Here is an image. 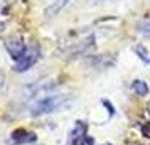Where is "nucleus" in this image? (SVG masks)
Masks as SVG:
<instances>
[{
  "instance_id": "5",
  "label": "nucleus",
  "mask_w": 150,
  "mask_h": 145,
  "mask_svg": "<svg viewBox=\"0 0 150 145\" xmlns=\"http://www.w3.org/2000/svg\"><path fill=\"white\" fill-rule=\"evenodd\" d=\"M35 135L32 132L27 130H17L12 133V138H10V144H29V142H34Z\"/></svg>"
},
{
  "instance_id": "4",
  "label": "nucleus",
  "mask_w": 150,
  "mask_h": 145,
  "mask_svg": "<svg viewBox=\"0 0 150 145\" xmlns=\"http://www.w3.org/2000/svg\"><path fill=\"white\" fill-rule=\"evenodd\" d=\"M84 137H86V125L83 123V122H78L74 125V128L71 130V133H69L68 145H78V142Z\"/></svg>"
},
{
  "instance_id": "3",
  "label": "nucleus",
  "mask_w": 150,
  "mask_h": 145,
  "mask_svg": "<svg viewBox=\"0 0 150 145\" xmlns=\"http://www.w3.org/2000/svg\"><path fill=\"white\" fill-rule=\"evenodd\" d=\"M5 49H7V52L10 54V57H12V59H15V61H19L22 56H24V52L27 51V47H25V42L22 41L21 37L8 39V41L5 42Z\"/></svg>"
},
{
  "instance_id": "6",
  "label": "nucleus",
  "mask_w": 150,
  "mask_h": 145,
  "mask_svg": "<svg viewBox=\"0 0 150 145\" xmlns=\"http://www.w3.org/2000/svg\"><path fill=\"white\" fill-rule=\"evenodd\" d=\"M68 4H69V0H52V2H51V5L47 7V10H46L47 17H52V15H56L62 7H64V5H68Z\"/></svg>"
},
{
  "instance_id": "10",
  "label": "nucleus",
  "mask_w": 150,
  "mask_h": 145,
  "mask_svg": "<svg viewBox=\"0 0 150 145\" xmlns=\"http://www.w3.org/2000/svg\"><path fill=\"white\" fill-rule=\"evenodd\" d=\"M78 145H95V140L91 137H84V138H81L79 142H78Z\"/></svg>"
},
{
  "instance_id": "8",
  "label": "nucleus",
  "mask_w": 150,
  "mask_h": 145,
  "mask_svg": "<svg viewBox=\"0 0 150 145\" xmlns=\"http://www.w3.org/2000/svg\"><path fill=\"white\" fill-rule=\"evenodd\" d=\"M137 30L143 35H150V19H142L137 22Z\"/></svg>"
},
{
  "instance_id": "7",
  "label": "nucleus",
  "mask_w": 150,
  "mask_h": 145,
  "mask_svg": "<svg viewBox=\"0 0 150 145\" xmlns=\"http://www.w3.org/2000/svg\"><path fill=\"white\" fill-rule=\"evenodd\" d=\"M132 88L135 91L138 96H147L149 95V84L142 81V79H135L133 83H132Z\"/></svg>"
},
{
  "instance_id": "9",
  "label": "nucleus",
  "mask_w": 150,
  "mask_h": 145,
  "mask_svg": "<svg viewBox=\"0 0 150 145\" xmlns=\"http://www.w3.org/2000/svg\"><path fill=\"white\" fill-rule=\"evenodd\" d=\"M135 52L138 54V57L142 59V61H145V62H150V57H149V51L143 47V46H137L135 47Z\"/></svg>"
},
{
  "instance_id": "11",
  "label": "nucleus",
  "mask_w": 150,
  "mask_h": 145,
  "mask_svg": "<svg viewBox=\"0 0 150 145\" xmlns=\"http://www.w3.org/2000/svg\"><path fill=\"white\" fill-rule=\"evenodd\" d=\"M149 111H150V103H149Z\"/></svg>"
},
{
  "instance_id": "1",
  "label": "nucleus",
  "mask_w": 150,
  "mask_h": 145,
  "mask_svg": "<svg viewBox=\"0 0 150 145\" xmlns=\"http://www.w3.org/2000/svg\"><path fill=\"white\" fill-rule=\"evenodd\" d=\"M64 105H68V98L64 95H51V96H44L41 100H37L30 106V113L34 117L49 115V113H54V111L61 110Z\"/></svg>"
},
{
  "instance_id": "12",
  "label": "nucleus",
  "mask_w": 150,
  "mask_h": 145,
  "mask_svg": "<svg viewBox=\"0 0 150 145\" xmlns=\"http://www.w3.org/2000/svg\"><path fill=\"white\" fill-rule=\"evenodd\" d=\"M106 145H111V144H106Z\"/></svg>"
},
{
  "instance_id": "2",
  "label": "nucleus",
  "mask_w": 150,
  "mask_h": 145,
  "mask_svg": "<svg viewBox=\"0 0 150 145\" xmlns=\"http://www.w3.org/2000/svg\"><path fill=\"white\" fill-rule=\"evenodd\" d=\"M39 57H41V51L39 47H27V51L24 52L19 61H15V66H14V71L17 73H24V71H27L34 66L35 62L39 61Z\"/></svg>"
}]
</instances>
